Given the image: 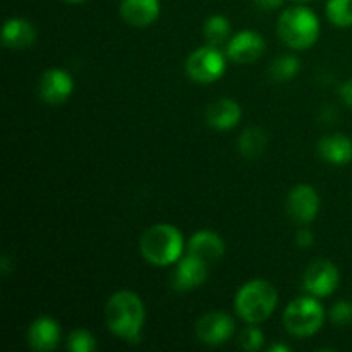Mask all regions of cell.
<instances>
[{
    "label": "cell",
    "mask_w": 352,
    "mask_h": 352,
    "mask_svg": "<svg viewBox=\"0 0 352 352\" xmlns=\"http://www.w3.org/2000/svg\"><path fill=\"white\" fill-rule=\"evenodd\" d=\"M299 69H301V64H299L298 58L294 55H282V57L275 58L270 65V78L274 81L285 82L291 81L298 76Z\"/></svg>",
    "instance_id": "21"
},
{
    "label": "cell",
    "mask_w": 352,
    "mask_h": 352,
    "mask_svg": "<svg viewBox=\"0 0 352 352\" xmlns=\"http://www.w3.org/2000/svg\"><path fill=\"white\" fill-rule=\"evenodd\" d=\"M206 275H208V265L199 258L188 254L177 261V267L172 275V284L175 291H191L206 280Z\"/></svg>",
    "instance_id": "12"
},
{
    "label": "cell",
    "mask_w": 352,
    "mask_h": 352,
    "mask_svg": "<svg viewBox=\"0 0 352 352\" xmlns=\"http://www.w3.org/2000/svg\"><path fill=\"white\" fill-rule=\"evenodd\" d=\"M277 306V291L267 280H251L236 296V311L244 322L256 325L265 322Z\"/></svg>",
    "instance_id": "4"
},
{
    "label": "cell",
    "mask_w": 352,
    "mask_h": 352,
    "mask_svg": "<svg viewBox=\"0 0 352 352\" xmlns=\"http://www.w3.org/2000/svg\"><path fill=\"white\" fill-rule=\"evenodd\" d=\"M330 318L336 325L344 327L352 323V302L349 301H339L330 311Z\"/></svg>",
    "instance_id": "25"
},
{
    "label": "cell",
    "mask_w": 352,
    "mask_h": 352,
    "mask_svg": "<svg viewBox=\"0 0 352 352\" xmlns=\"http://www.w3.org/2000/svg\"><path fill=\"white\" fill-rule=\"evenodd\" d=\"M9 270H10V268H9V256L6 254V256L2 258V274L7 275V274H9Z\"/></svg>",
    "instance_id": "29"
},
{
    "label": "cell",
    "mask_w": 352,
    "mask_h": 352,
    "mask_svg": "<svg viewBox=\"0 0 352 352\" xmlns=\"http://www.w3.org/2000/svg\"><path fill=\"white\" fill-rule=\"evenodd\" d=\"M339 268L329 260H318L308 267L302 277V287L309 296L327 298L339 287Z\"/></svg>",
    "instance_id": "7"
},
{
    "label": "cell",
    "mask_w": 352,
    "mask_h": 352,
    "mask_svg": "<svg viewBox=\"0 0 352 352\" xmlns=\"http://www.w3.org/2000/svg\"><path fill=\"white\" fill-rule=\"evenodd\" d=\"M158 16H160L158 0H122L120 2V17L129 26H151L158 19Z\"/></svg>",
    "instance_id": "13"
},
{
    "label": "cell",
    "mask_w": 352,
    "mask_h": 352,
    "mask_svg": "<svg viewBox=\"0 0 352 352\" xmlns=\"http://www.w3.org/2000/svg\"><path fill=\"white\" fill-rule=\"evenodd\" d=\"M296 2H309V0H296Z\"/></svg>",
    "instance_id": "32"
},
{
    "label": "cell",
    "mask_w": 352,
    "mask_h": 352,
    "mask_svg": "<svg viewBox=\"0 0 352 352\" xmlns=\"http://www.w3.org/2000/svg\"><path fill=\"white\" fill-rule=\"evenodd\" d=\"M241 113L243 112L239 103L230 98H220L210 103L205 112V119L213 129L229 131L239 124Z\"/></svg>",
    "instance_id": "15"
},
{
    "label": "cell",
    "mask_w": 352,
    "mask_h": 352,
    "mask_svg": "<svg viewBox=\"0 0 352 352\" xmlns=\"http://www.w3.org/2000/svg\"><path fill=\"white\" fill-rule=\"evenodd\" d=\"M254 3H256L260 9L274 10V9H278V7L284 3V0H254Z\"/></svg>",
    "instance_id": "28"
},
{
    "label": "cell",
    "mask_w": 352,
    "mask_h": 352,
    "mask_svg": "<svg viewBox=\"0 0 352 352\" xmlns=\"http://www.w3.org/2000/svg\"><path fill=\"white\" fill-rule=\"evenodd\" d=\"M65 2H69V3H81V2H86V0H65Z\"/></svg>",
    "instance_id": "31"
},
{
    "label": "cell",
    "mask_w": 352,
    "mask_h": 352,
    "mask_svg": "<svg viewBox=\"0 0 352 352\" xmlns=\"http://www.w3.org/2000/svg\"><path fill=\"white\" fill-rule=\"evenodd\" d=\"M107 327L127 342H140L144 325V305L138 294L119 291L105 306Z\"/></svg>",
    "instance_id": "1"
},
{
    "label": "cell",
    "mask_w": 352,
    "mask_h": 352,
    "mask_svg": "<svg viewBox=\"0 0 352 352\" xmlns=\"http://www.w3.org/2000/svg\"><path fill=\"white\" fill-rule=\"evenodd\" d=\"M141 254L157 267L177 263L184 250V239L177 227L170 223H157L144 230L140 241Z\"/></svg>",
    "instance_id": "2"
},
{
    "label": "cell",
    "mask_w": 352,
    "mask_h": 352,
    "mask_svg": "<svg viewBox=\"0 0 352 352\" xmlns=\"http://www.w3.org/2000/svg\"><path fill=\"white\" fill-rule=\"evenodd\" d=\"M327 17L339 28L352 26V0H329Z\"/></svg>",
    "instance_id": "22"
},
{
    "label": "cell",
    "mask_w": 352,
    "mask_h": 352,
    "mask_svg": "<svg viewBox=\"0 0 352 352\" xmlns=\"http://www.w3.org/2000/svg\"><path fill=\"white\" fill-rule=\"evenodd\" d=\"M234 333V322L229 315L222 311H212L201 316L196 323V336L203 344L220 346L226 344Z\"/></svg>",
    "instance_id": "9"
},
{
    "label": "cell",
    "mask_w": 352,
    "mask_h": 352,
    "mask_svg": "<svg viewBox=\"0 0 352 352\" xmlns=\"http://www.w3.org/2000/svg\"><path fill=\"white\" fill-rule=\"evenodd\" d=\"M325 322L323 306L313 298H298L285 308L284 325L294 337H311Z\"/></svg>",
    "instance_id": "5"
},
{
    "label": "cell",
    "mask_w": 352,
    "mask_h": 352,
    "mask_svg": "<svg viewBox=\"0 0 352 352\" xmlns=\"http://www.w3.org/2000/svg\"><path fill=\"white\" fill-rule=\"evenodd\" d=\"M227 67L226 55L219 50V47H201L192 52L186 60V72L189 78L201 85L219 81Z\"/></svg>",
    "instance_id": "6"
},
{
    "label": "cell",
    "mask_w": 352,
    "mask_h": 352,
    "mask_svg": "<svg viewBox=\"0 0 352 352\" xmlns=\"http://www.w3.org/2000/svg\"><path fill=\"white\" fill-rule=\"evenodd\" d=\"M287 212L298 223H309L320 212V196L309 184H299L289 192Z\"/></svg>",
    "instance_id": "8"
},
{
    "label": "cell",
    "mask_w": 352,
    "mask_h": 352,
    "mask_svg": "<svg viewBox=\"0 0 352 352\" xmlns=\"http://www.w3.org/2000/svg\"><path fill=\"white\" fill-rule=\"evenodd\" d=\"M72 89H74V81H72L71 74L62 69H50L41 76L40 82H38L40 98L48 105L64 103L72 95Z\"/></svg>",
    "instance_id": "10"
},
{
    "label": "cell",
    "mask_w": 352,
    "mask_h": 352,
    "mask_svg": "<svg viewBox=\"0 0 352 352\" xmlns=\"http://www.w3.org/2000/svg\"><path fill=\"white\" fill-rule=\"evenodd\" d=\"M267 148V136L258 127H250L239 138V151L244 158L256 160Z\"/></svg>",
    "instance_id": "19"
},
{
    "label": "cell",
    "mask_w": 352,
    "mask_h": 352,
    "mask_svg": "<svg viewBox=\"0 0 352 352\" xmlns=\"http://www.w3.org/2000/svg\"><path fill=\"white\" fill-rule=\"evenodd\" d=\"M265 52V40L256 31H241L227 45V57L237 64H251Z\"/></svg>",
    "instance_id": "11"
},
{
    "label": "cell",
    "mask_w": 352,
    "mask_h": 352,
    "mask_svg": "<svg viewBox=\"0 0 352 352\" xmlns=\"http://www.w3.org/2000/svg\"><path fill=\"white\" fill-rule=\"evenodd\" d=\"M339 93H340V98H342L347 105L352 107V79L351 81H346L342 86H340Z\"/></svg>",
    "instance_id": "27"
},
{
    "label": "cell",
    "mask_w": 352,
    "mask_h": 352,
    "mask_svg": "<svg viewBox=\"0 0 352 352\" xmlns=\"http://www.w3.org/2000/svg\"><path fill=\"white\" fill-rule=\"evenodd\" d=\"M263 332L258 327H248L241 333V347L250 352L260 351L261 346H263Z\"/></svg>",
    "instance_id": "24"
},
{
    "label": "cell",
    "mask_w": 352,
    "mask_h": 352,
    "mask_svg": "<svg viewBox=\"0 0 352 352\" xmlns=\"http://www.w3.org/2000/svg\"><path fill=\"white\" fill-rule=\"evenodd\" d=\"M188 251L192 256L199 258L206 265H213L226 253V244L219 234L212 230H199L189 239Z\"/></svg>",
    "instance_id": "14"
},
{
    "label": "cell",
    "mask_w": 352,
    "mask_h": 352,
    "mask_svg": "<svg viewBox=\"0 0 352 352\" xmlns=\"http://www.w3.org/2000/svg\"><path fill=\"white\" fill-rule=\"evenodd\" d=\"M318 153L332 165H346L352 160V141L344 134L325 136L318 143Z\"/></svg>",
    "instance_id": "18"
},
{
    "label": "cell",
    "mask_w": 352,
    "mask_h": 352,
    "mask_svg": "<svg viewBox=\"0 0 352 352\" xmlns=\"http://www.w3.org/2000/svg\"><path fill=\"white\" fill-rule=\"evenodd\" d=\"M203 33H205L206 41L213 47H220L226 43L230 36V23L227 17L223 16H212L205 21L203 26Z\"/></svg>",
    "instance_id": "20"
},
{
    "label": "cell",
    "mask_w": 352,
    "mask_h": 352,
    "mask_svg": "<svg viewBox=\"0 0 352 352\" xmlns=\"http://www.w3.org/2000/svg\"><path fill=\"white\" fill-rule=\"evenodd\" d=\"M313 232L309 229H301L296 236V243H298L299 248H309L313 244Z\"/></svg>",
    "instance_id": "26"
},
{
    "label": "cell",
    "mask_w": 352,
    "mask_h": 352,
    "mask_svg": "<svg viewBox=\"0 0 352 352\" xmlns=\"http://www.w3.org/2000/svg\"><path fill=\"white\" fill-rule=\"evenodd\" d=\"M67 347L74 352H91L96 347L95 337L86 330H74L69 336Z\"/></svg>",
    "instance_id": "23"
},
{
    "label": "cell",
    "mask_w": 352,
    "mask_h": 352,
    "mask_svg": "<svg viewBox=\"0 0 352 352\" xmlns=\"http://www.w3.org/2000/svg\"><path fill=\"white\" fill-rule=\"evenodd\" d=\"M36 40V30L33 24L21 17H12L6 23L2 31V41L6 47L14 50H24Z\"/></svg>",
    "instance_id": "17"
},
{
    "label": "cell",
    "mask_w": 352,
    "mask_h": 352,
    "mask_svg": "<svg viewBox=\"0 0 352 352\" xmlns=\"http://www.w3.org/2000/svg\"><path fill=\"white\" fill-rule=\"evenodd\" d=\"M28 340H30L31 347L36 351L45 352L55 349L60 340V327L55 320L41 316L31 323L30 330H28Z\"/></svg>",
    "instance_id": "16"
},
{
    "label": "cell",
    "mask_w": 352,
    "mask_h": 352,
    "mask_svg": "<svg viewBox=\"0 0 352 352\" xmlns=\"http://www.w3.org/2000/svg\"><path fill=\"white\" fill-rule=\"evenodd\" d=\"M277 31L280 40L287 47L294 48V50H305L318 40V16L308 7H289L278 17Z\"/></svg>",
    "instance_id": "3"
},
{
    "label": "cell",
    "mask_w": 352,
    "mask_h": 352,
    "mask_svg": "<svg viewBox=\"0 0 352 352\" xmlns=\"http://www.w3.org/2000/svg\"><path fill=\"white\" fill-rule=\"evenodd\" d=\"M291 349H289L287 346H280V344H275V346L270 347V352H289Z\"/></svg>",
    "instance_id": "30"
}]
</instances>
